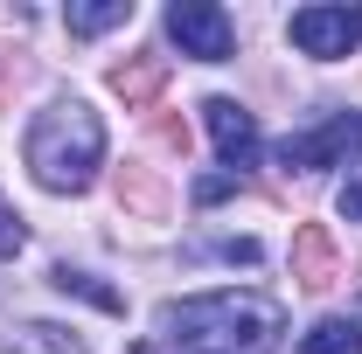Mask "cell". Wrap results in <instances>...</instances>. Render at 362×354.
I'll return each mask as SVG.
<instances>
[{
	"mask_svg": "<svg viewBox=\"0 0 362 354\" xmlns=\"http://www.w3.org/2000/svg\"><path fill=\"white\" fill-rule=\"evenodd\" d=\"M160 77H168V63H160V56H133V63H119V70H112V90H119V97H153V90H160Z\"/></svg>",
	"mask_w": 362,
	"mask_h": 354,
	"instance_id": "obj_9",
	"label": "cell"
},
{
	"mask_svg": "<svg viewBox=\"0 0 362 354\" xmlns=\"http://www.w3.org/2000/svg\"><path fill=\"white\" fill-rule=\"evenodd\" d=\"M195 257H223V264H258V243H251V236H230V243H202Z\"/></svg>",
	"mask_w": 362,
	"mask_h": 354,
	"instance_id": "obj_13",
	"label": "cell"
},
{
	"mask_svg": "<svg viewBox=\"0 0 362 354\" xmlns=\"http://www.w3.org/2000/svg\"><path fill=\"white\" fill-rule=\"evenodd\" d=\"M28 167L49 195H84L105 167V118L84 97H56L28 126Z\"/></svg>",
	"mask_w": 362,
	"mask_h": 354,
	"instance_id": "obj_2",
	"label": "cell"
},
{
	"mask_svg": "<svg viewBox=\"0 0 362 354\" xmlns=\"http://www.w3.org/2000/svg\"><path fill=\"white\" fill-rule=\"evenodd\" d=\"M63 21H70V35H105V28L133 21V0H84V7H70Z\"/></svg>",
	"mask_w": 362,
	"mask_h": 354,
	"instance_id": "obj_10",
	"label": "cell"
},
{
	"mask_svg": "<svg viewBox=\"0 0 362 354\" xmlns=\"http://www.w3.org/2000/svg\"><path fill=\"white\" fill-rule=\"evenodd\" d=\"M160 334L175 354H279L286 306L265 292H202V299L160 306Z\"/></svg>",
	"mask_w": 362,
	"mask_h": 354,
	"instance_id": "obj_1",
	"label": "cell"
},
{
	"mask_svg": "<svg viewBox=\"0 0 362 354\" xmlns=\"http://www.w3.org/2000/svg\"><path fill=\"white\" fill-rule=\"evenodd\" d=\"M356 319H362V306H356Z\"/></svg>",
	"mask_w": 362,
	"mask_h": 354,
	"instance_id": "obj_17",
	"label": "cell"
},
{
	"mask_svg": "<svg viewBox=\"0 0 362 354\" xmlns=\"http://www.w3.org/2000/svg\"><path fill=\"white\" fill-rule=\"evenodd\" d=\"M293 278H300L307 292H320V285H334V236H327L320 222H307V229L293 236Z\"/></svg>",
	"mask_w": 362,
	"mask_h": 354,
	"instance_id": "obj_7",
	"label": "cell"
},
{
	"mask_svg": "<svg viewBox=\"0 0 362 354\" xmlns=\"http://www.w3.org/2000/svg\"><path fill=\"white\" fill-rule=\"evenodd\" d=\"M49 285H56V292H77V299H90V306H105V312H119V306H126L112 285H98L90 271H70V264H56V271H49Z\"/></svg>",
	"mask_w": 362,
	"mask_h": 354,
	"instance_id": "obj_12",
	"label": "cell"
},
{
	"mask_svg": "<svg viewBox=\"0 0 362 354\" xmlns=\"http://www.w3.org/2000/svg\"><path fill=\"white\" fill-rule=\"evenodd\" d=\"M341 216L362 222V181H349V188H341Z\"/></svg>",
	"mask_w": 362,
	"mask_h": 354,
	"instance_id": "obj_16",
	"label": "cell"
},
{
	"mask_svg": "<svg viewBox=\"0 0 362 354\" xmlns=\"http://www.w3.org/2000/svg\"><path fill=\"white\" fill-rule=\"evenodd\" d=\"M21 243H28V229H21V216H14V209H7V195H0V257H14Z\"/></svg>",
	"mask_w": 362,
	"mask_h": 354,
	"instance_id": "obj_14",
	"label": "cell"
},
{
	"mask_svg": "<svg viewBox=\"0 0 362 354\" xmlns=\"http://www.w3.org/2000/svg\"><path fill=\"white\" fill-rule=\"evenodd\" d=\"M300 354H362V326H356V319H341V312H334V319H320L314 334L300 341Z\"/></svg>",
	"mask_w": 362,
	"mask_h": 354,
	"instance_id": "obj_11",
	"label": "cell"
},
{
	"mask_svg": "<svg viewBox=\"0 0 362 354\" xmlns=\"http://www.w3.org/2000/svg\"><path fill=\"white\" fill-rule=\"evenodd\" d=\"M0 354H84V341H77L70 326L28 319V326H14V334H7V348H0Z\"/></svg>",
	"mask_w": 362,
	"mask_h": 354,
	"instance_id": "obj_8",
	"label": "cell"
},
{
	"mask_svg": "<svg viewBox=\"0 0 362 354\" xmlns=\"http://www.w3.org/2000/svg\"><path fill=\"white\" fill-rule=\"evenodd\" d=\"M341 160H362V111H334V118H320L314 133H293L279 146V167H300V174L341 167Z\"/></svg>",
	"mask_w": 362,
	"mask_h": 354,
	"instance_id": "obj_3",
	"label": "cell"
},
{
	"mask_svg": "<svg viewBox=\"0 0 362 354\" xmlns=\"http://www.w3.org/2000/svg\"><path fill=\"white\" fill-rule=\"evenodd\" d=\"M286 35L300 56H320V63H334V56H349L362 42V14L356 7H300L293 21H286Z\"/></svg>",
	"mask_w": 362,
	"mask_h": 354,
	"instance_id": "obj_5",
	"label": "cell"
},
{
	"mask_svg": "<svg viewBox=\"0 0 362 354\" xmlns=\"http://www.w3.org/2000/svg\"><path fill=\"white\" fill-rule=\"evenodd\" d=\"M202 126H209V139H216V153H223L230 167H251L258 160V118L237 97H209L202 104Z\"/></svg>",
	"mask_w": 362,
	"mask_h": 354,
	"instance_id": "obj_6",
	"label": "cell"
},
{
	"mask_svg": "<svg viewBox=\"0 0 362 354\" xmlns=\"http://www.w3.org/2000/svg\"><path fill=\"white\" fill-rule=\"evenodd\" d=\"M168 35H175V49L195 56V63H230V56H237V28H230V14L216 0H175V7H168Z\"/></svg>",
	"mask_w": 362,
	"mask_h": 354,
	"instance_id": "obj_4",
	"label": "cell"
},
{
	"mask_svg": "<svg viewBox=\"0 0 362 354\" xmlns=\"http://www.w3.org/2000/svg\"><path fill=\"white\" fill-rule=\"evenodd\" d=\"M230 188H237V174H202L195 181V202H223Z\"/></svg>",
	"mask_w": 362,
	"mask_h": 354,
	"instance_id": "obj_15",
	"label": "cell"
}]
</instances>
